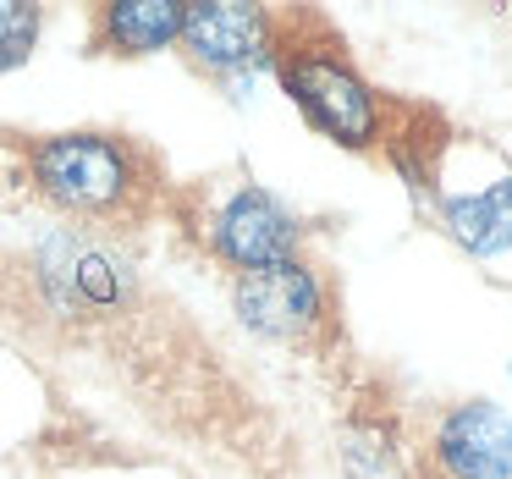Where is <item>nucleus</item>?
Here are the masks:
<instances>
[{"label":"nucleus","instance_id":"obj_1","mask_svg":"<svg viewBox=\"0 0 512 479\" xmlns=\"http://www.w3.org/2000/svg\"><path fill=\"white\" fill-rule=\"evenodd\" d=\"M0 155L12 160V182L28 199L83 226L138 232L177 199L166 160L144 138L116 133V127L0 133Z\"/></svg>","mask_w":512,"mask_h":479},{"label":"nucleus","instance_id":"obj_2","mask_svg":"<svg viewBox=\"0 0 512 479\" xmlns=\"http://www.w3.org/2000/svg\"><path fill=\"white\" fill-rule=\"evenodd\" d=\"M298 116L347 155L380 160L391 94L358 67L347 34L320 6H270V67Z\"/></svg>","mask_w":512,"mask_h":479},{"label":"nucleus","instance_id":"obj_3","mask_svg":"<svg viewBox=\"0 0 512 479\" xmlns=\"http://www.w3.org/2000/svg\"><path fill=\"white\" fill-rule=\"evenodd\" d=\"M232 309L259 342L292 347V353L320 358V364L347 358L342 276L314 254L254 270V276H237L232 281Z\"/></svg>","mask_w":512,"mask_h":479},{"label":"nucleus","instance_id":"obj_4","mask_svg":"<svg viewBox=\"0 0 512 479\" xmlns=\"http://www.w3.org/2000/svg\"><path fill=\"white\" fill-rule=\"evenodd\" d=\"M171 210L188 221V232H193V243L204 248V259H215L232 281L309 254L314 226L303 221L281 193H270L265 182H254V177L226 188L221 199H210L204 188H193V193L177 188Z\"/></svg>","mask_w":512,"mask_h":479},{"label":"nucleus","instance_id":"obj_5","mask_svg":"<svg viewBox=\"0 0 512 479\" xmlns=\"http://www.w3.org/2000/svg\"><path fill=\"white\" fill-rule=\"evenodd\" d=\"M177 56L204 83H221V89L254 78V72L270 67V6H243V0L188 6L182 34H177Z\"/></svg>","mask_w":512,"mask_h":479},{"label":"nucleus","instance_id":"obj_6","mask_svg":"<svg viewBox=\"0 0 512 479\" xmlns=\"http://www.w3.org/2000/svg\"><path fill=\"white\" fill-rule=\"evenodd\" d=\"M430 479H512V413L490 397H463L430 424Z\"/></svg>","mask_w":512,"mask_h":479},{"label":"nucleus","instance_id":"obj_7","mask_svg":"<svg viewBox=\"0 0 512 479\" xmlns=\"http://www.w3.org/2000/svg\"><path fill=\"white\" fill-rule=\"evenodd\" d=\"M342 474L347 479H402L408 474V435L375 380H358L342 408Z\"/></svg>","mask_w":512,"mask_h":479},{"label":"nucleus","instance_id":"obj_8","mask_svg":"<svg viewBox=\"0 0 512 479\" xmlns=\"http://www.w3.org/2000/svg\"><path fill=\"white\" fill-rule=\"evenodd\" d=\"M446 149H452V122H446L441 105L408 100V94H391V127H386L380 166H391L413 193L435 199V193H441Z\"/></svg>","mask_w":512,"mask_h":479},{"label":"nucleus","instance_id":"obj_9","mask_svg":"<svg viewBox=\"0 0 512 479\" xmlns=\"http://www.w3.org/2000/svg\"><path fill=\"white\" fill-rule=\"evenodd\" d=\"M188 0H105L89 12V56L105 61H144L177 50Z\"/></svg>","mask_w":512,"mask_h":479},{"label":"nucleus","instance_id":"obj_10","mask_svg":"<svg viewBox=\"0 0 512 479\" xmlns=\"http://www.w3.org/2000/svg\"><path fill=\"white\" fill-rule=\"evenodd\" d=\"M441 226L468 254L512 248V177L490 182L485 193H468V199H441Z\"/></svg>","mask_w":512,"mask_h":479},{"label":"nucleus","instance_id":"obj_11","mask_svg":"<svg viewBox=\"0 0 512 479\" xmlns=\"http://www.w3.org/2000/svg\"><path fill=\"white\" fill-rule=\"evenodd\" d=\"M39 34H45V6H34V0H0V78L34 56Z\"/></svg>","mask_w":512,"mask_h":479}]
</instances>
